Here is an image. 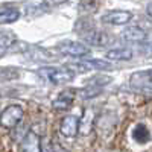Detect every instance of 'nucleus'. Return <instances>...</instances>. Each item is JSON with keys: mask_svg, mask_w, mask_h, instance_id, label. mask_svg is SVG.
<instances>
[{"mask_svg": "<svg viewBox=\"0 0 152 152\" xmlns=\"http://www.w3.org/2000/svg\"><path fill=\"white\" fill-rule=\"evenodd\" d=\"M38 76L41 79L50 82V84H67L75 78V73L66 67H53V66H46L38 69Z\"/></svg>", "mask_w": 152, "mask_h": 152, "instance_id": "1", "label": "nucleus"}, {"mask_svg": "<svg viewBox=\"0 0 152 152\" xmlns=\"http://www.w3.org/2000/svg\"><path fill=\"white\" fill-rule=\"evenodd\" d=\"M56 49L59 53L66 55V56H73V58H84L87 55H90V49L78 41H64Z\"/></svg>", "mask_w": 152, "mask_h": 152, "instance_id": "2", "label": "nucleus"}, {"mask_svg": "<svg viewBox=\"0 0 152 152\" xmlns=\"http://www.w3.org/2000/svg\"><path fill=\"white\" fill-rule=\"evenodd\" d=\"M23 119V108L17 104L9 105L2 111V126L3 128H14Z\"/></svg>", "mask_w": 152, "mask_h": 152, "instance_id": "3", "label": "nucleus"}, {"mask_svg": "<svg viewBox=\"0 0 152 152\" xmlns=\"http://www.w3.org/2000/svg\"><path fill=\"white\" fill-rule=\"evenodd\" d=\"M72 64L82 72H90V70H111L113 64L104 59H90V58H82L78 61H73Z\"/></svg>", "mask_w": 152, "mask_h": 152, "instance_id": "4", "label": "nucleus"}, {"mask_svg": "<svg viewBox=\"0 0 152 152\" xmlns=\"http://www.w3.org/2000/svg\"><path fill=\"white\" fill-rule=\"evenodd\" d=\"M132 20V12L123 11V9H113L108 11L102 15V21L108 24H114V26H120V24H126Z\"/></svg>", "mask_w": 152, "mask_h": 152, "instance_id": "5", "label": "nucleus"}, {"mask_svg": "<svg viewBox=\"0 0 152 152\" xmlns=\"http://www.w3.org/2000/svg\"><path fill=\"white\" fill-rule=\"evenodd\" d=\"M129 84L134 88H149L152 87V69L149 70H140L129 76Z\"/></svg>", "mask_w": 152, "mask_h": 152, "instance_id": "6", "label": "nucleus"}, {"mask_svg": "<svg viewBox=\"0 0 152 152\" xmlns=\"http://www.w3.org/2000/svg\"><path fill=\"white\" fill-rule=\"evenodd\" d=\"M20 152H41V140L40 135L35 132H28L20 145Z\"/></svg>", "mask_w": 152, "mask_h": 152, "instance_id": "7", "label": "nucleus"}, {"mask_svg": "<svg viewBox=\"0 0 152 152\" xmlns=\"http://www.w3.org/2000/svg\"><path fill=\"white\" fill-rule=\"evenodd\" d=\"M79 119L76 116H67L61 120V134L64 137H75L79 131Z\"/></svg>", "mask_w": 152, "mask_h": 152, "instance_id": "8", "label": "nucleus"}, {"mask_svg": "<svg viewBox=\"0 0 152 152\" xmlns=\"http://www.w3.org/2000/svg\"><path fill=\"white\" fill-rule=\"evenodd\" d=\"M84 38V41L88 43V44H91V46H105L108 43V37L104 34V32H100V31H90V32H87L82 35Z\"/></svg>", "mask_w": 152, "mask_h": 152, "instance_id": "9", "label": "nucleus"}, {"mask_svg": "<svg viewBox=\"0 0 152 152\" xmlns=\"http://www.w3.org/2000/svg\"><path fill=\"white\" fill-rule=\"evenodd\" d=\"M73 99H75V94L72 90H64V91H61L58 94V97L53 100V108L55 110H67L72 102H73Z\"/></svg>", "mask_w": 152, "mask_h": 152, "instance_id": "10", "label": "nucleus"}, {"mask_svg": "<svg viewBox=\"0 0 152 152\" xmlns=\"http://www.w3.org/2000/svg\"><path fill=\"white\" fill-rule=\"evenodd\" d=\"M122 37H123V40L129 41V43H142L146 38V32L140 28H137V26H132V28L125 29Z\"/></svg>", "mask_w": 152, "mask_h": 152, "instance_id": "11", "label": "nucleus"}, {"mask_svg": "<svg viewBox=\"0 0 152 152\" xmlns=\"http://www.w3.org/2000/svg\"><path fill=\"white\" fill-rule=\"evenodd\" d=\"M134 56V52L131 49H113L107 52V58L111 61H128Z\"/></svg>", "mask_w": 152, "mask_h": 152, "instance_id": "12", "label": "nucleus"}, {"mask_svg": "<svg viewBox=\"0 0 152 152\" xmlns=\"http://www.w3.org/2000/svg\"><path fill=\"white\" fill-rule=\"evenodd\" d=\"M132 138H134V142H137V143H146V142H149L151 132L148 129V126L143 125V123L135 125L134 129H132Z\"/></svg>", "mask_w": 152, "mask_h": 152, "instance_id": "13", "label": "nucleus"}, {"mask_svg": "<svg viewBox=\"0 0 152 152\" xmlns=\"http://www.w3.org/2000/svg\"><path fill=\"white\" fill-rule=\"evenodd\" d=\"M20 17V11L14 6H8V5H3L2 6V15H0V20H2L3 24H8V23H14L15 20H18Z\"/></svg>", "mask_w": 152, "mask_h": 152, "instance_id": "14", "label": "nucleus"}, {"mask_svg": "<svg viewBox=\"0 0 152 152\" xmlns=\"http://www.w3.org/2000/svg\"><path fill=\"white\" fill-rule=\"evenodd\" d=\"M93 123H94V113L93 110H87L84 113V117L79 123V131L84 134V135H88L93 129Z\"/></svg>", "mask_w": 152, "mask_h": 152, "instance_id": "15", "label": "nucleus"}, {"mask_svg": "<svg viewBox=\"0 0 152 152\" xmlns=\"http://www.w3.org/2000/svg\"><path fill=\"white\" fill-rule=\"evenodd\" d=\"M28 56H32V59H37V61H49L53 58L52 53L46 52V50H43L40 47H31L28 52Z\"/></svg>", "mask_w": 152, "mask_h": 152, "instance_id": "16", "label": "nucleus"}, {"mask_svg": "<svg viewBox=\"0 0 152 152\" xmlns=\"http://www.w3.org/2000/svg\"><path fill=\"white\" fill-rule=\"evenodd\" d=\"M66 2H67V0H44L46 6H56V5H62Z\"/></svg>", "mask_w": 152, "mask_h": 152, "instance_id": "17", "label": "nucleus"}, {"mask_svg": "<svg viewBox=\"0 0 152 152\" xmlns=\"http://www.w3.org/2000/svg\"><path fill=\"white\" fill-rule=\"evenodd\" d=\"M52 149H53V152H67L64 148L59 146V145H53V146H52Z\"/></svg>", "mask_w": 152, "mask_h": 152, "instance_id": "18", "label": "nucleus"}, {"mask_svg": "<svg viewBox=\"0 0 152 152\" xmlns=\"http://www.w3.org/2000/svg\"><path fill=\"white\" fill-rule=\"evenodd\" d=\"M148 14L152 17V3H149V6H148Z\"/></svg>", "mask_w": 152, "mask_h": 152, "instance_id": "19", "label": "nucleus"}]
</instances>
